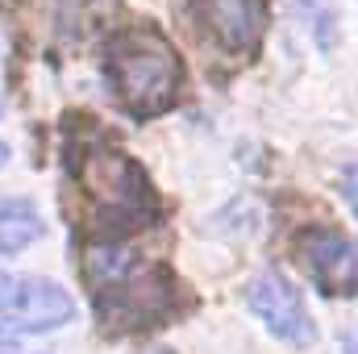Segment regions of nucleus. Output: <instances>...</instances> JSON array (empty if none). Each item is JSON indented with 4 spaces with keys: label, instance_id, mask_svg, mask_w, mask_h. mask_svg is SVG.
Instances as JSON below:
<instances>
[{
    "label": "nucleus",
    "instance_id": "f03ea898",
    "mask_svg": "<svg viewBox=\"0 0 358 354\" xmlns=\"http://www.w3.org/2000/svg\"><path fill=\"white\" fill-rule=\"evenodd\" d=\"M80 279L88 288L100 334L125 338L176 321L187 288L167 259H146L134 242H80Z\"/></svg>",
    "mask_w": 358,
    "mask_h": 354
},
{
    "label": "nucleus",
    "instance_id": "9d476101",
    "mask_svg": "<svg viewBox=\"0 0 358 354\" xmlns=\"http://www.w3.org/2000/svg\"><path fill=\"white\" fill-rule=\"evenodd\" d=\"M338 192H342V200H346V208L358 217V159L355 163H346L342 167V176H338Z\"/></svg>",
    "mask_w": 358,
    "mask_h": 354
},
{
    "label": "nucleus",
    "instance_id": "6e6552de",
    "mask_svg": "<svg viewBox=\"0 0 358 354\" xmlns=\"http://www.w3.org/2000/svg\"><path fill=\"white\" fill-rule=\"evenodd\" d=\"M46 238V217L29 196H0V259H13Z\"/></svg>",
    "mask_w": 358,
    "mask_h": 354
},
{
    "label": "nucleus",
    "instance_id": "2eb2a0df",
    "mask_svg": "<svg viewBox=\"0 0 358 354\" xmlns=\"http://www.w3.org/2000/svg\"><path fill=\"white\" fill-rule=\"evenodd\" d=\"M0 113H4V100H0Z\"/></svg>",
    "mask_w": 358,
    "mask_h": 354
},
{
    "label": "nucleus",
    "instance_id": "9b49d317",
    "mask_svg": "<svg viewBox=\"0 0 358 354\" xmlns=\"http://www.w3.org/2000/svg\"><path fill=\"white\" fill-rule=\"evenodd\" d=\"M342 354H358V330H346L342 334Z\"/></svg>",
    "mask_w": 358,
    "mask_h": 354
},
{
    "label": "nucleus",
    "instance_id": "7ed1b4c3",
    "mask_svg": "<svg viewBox=\"0 0 358 354\" xmlns=\"http://www.w3.org/2000/svg\"><path fill=\"white\" fill-rule=\"evenodd\" d=\"M100 76L108 100L129 121H155L183 96V59L155 21H125L104 38Z\"/></svg>",
    "mask_w": 358,
    "mask_h": 354
},
{
    "label": "nucleus",
    "instance_id": "423d86ee",
    "mask_svg": "<svg viewBox=\"0 0 358 354\" xmlns=\"http://www.w3.org/2000/svg\"><path fill=\"white\" fill-rule=\"evenodd\" d=\"M292 255L308 283L325 300H350L358 296V238L334 225H308L296 234Z\"/></svg>",
    "mask_w": 358,
    "mask_h": 354
},
{
    "label": "nucleus",
    "instance_id": "ddd939ff",
    "mask_svg": "<svg viewBox=\"0 0 358 354\" xmlns=\"http://www.w3.org/2000/svg\"><path fill=\"white\" fill-rule=\"evenodd\" d=\"M142 354H176V351H163V346H155V351H142Z\"/></svg>",
    "mask_w": 358,
    "mask_h": 354
},
{
    "label": "nucleus",
    "instance_id": "20e7f679",
    "mask_svg": "<svg viewBox=\"0 0 358 354\" xmlns=\"http://www.w3.org/2000/svg\"><path fill=\"white\" fill-rule=\"evenodd\" d=\"M176 8L183 13L187 29L200 38V46L217 59L234 67L259 59L271 25L267 0H176Z\"/></svg>",
    "mask_w": 358,
    "mask_h": 354
},
{
    "label": "nucleus",
    "instance_id": "39448f33",
    "mask_svg": "<svg viewBox=\"0 0 358 354\" xmlns=\"http://www.w3.org/2000/svg\"><path fill=\"white\" fill-rule=\"evenodd\" d=\"M71 317H76V296L63 283L46 275L0 271V338L55 334L71 325Z\"/></svg>",
    "mask_w": 358,
    "mask_h": 354
},
{
    "label": "nucleus",
    "instance_id": "4468645a",
    "mask_svg": "<svg viewBox=\"0 0 358 354\" xmlns=\"http://www.w3.org/2000/svg\"><path fill=\"white\" fill-rule=\"evenodd\" d=\"M0 354H21V351H13V346H0Z\"/></svg>",
    "mask_w": 358,
    "mask_h": 354
},
{
    "label": "nucleus",
    "instance_id": "f257e3e1",
    "mask_svg": "<svg viewBox=\"0 0 358 354\" xmlns=\"http://www.w3.org/2000/svg\"><path fill=\"white\" fill-rule=\"evenodd\" d=\"M63 213L84 242H134V234L163 225L167 204L150 171L96 117L63 121Z\"/></svg>",
    "mask_w": 358,
    "mask_h": 354
},
{
    "label": "nucleus",
    "instance_id": "0eeeda50",
    "mask_svg": "<svg viewBox=\"0 0 358 354\" xmlns=\"http://www.w3.org/2000/svg\"><path fill=\"white\" fill-rule=\"evenodd\" d=\"M246 309L259 317V325H267L271 338L287 342V346H308L317 338V325H313V313L304 304V292L279 271V267H267L259 271L246 292H242Z\"/></svg>",
    "mask_w": 358,
    "mask_h": 354
},
{
    "label": "nucleus",
    "instance_id": "f8f14e48",
    "mask_svg": "<svg viewBox=\"0 0 358 354\" xmlns=\"http://www.w3.org/2000/svg\"><path fill=\"white\" fill-rule=\"evenodd\" d=\"M8 167V142H0V171Z\"/></svg>",
    "mask_w": 358,
    "mask_h": 354
},
{
    "label": "nucleus",
    "instance_id": "1a4fd4ad",
    "mask_svg": "<svg viewBox=\"0 0 358 354\" xmlns=\"http://www.w3.org/2000/svg\"><path fill=\"white\" fill-rule=\"evenodd\" d=\"M296 4H300L304 21H313L308 25L313 29V42L321 50H329L338 42V8H334V0H296Z\"/></svg>",
    "mask_w": 358,
    "mask_h": 354
}]
</instances>
